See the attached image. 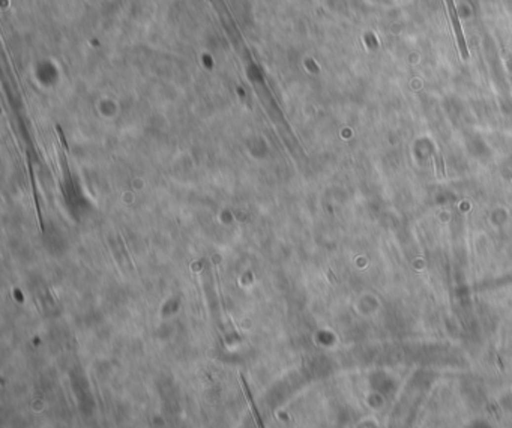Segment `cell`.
<instances>
[{
    "label": "cell",
    "instance_id": "277c9868",
    "mask_svg": "<svg viewBox=\"0 0 512 428\" xmlns=\"http://www.w3.org/2000/svg\"><path fill=\"white\" fill-rule=\"evenodd\" d=\"M60 161H62V169H63V171H65L68 180H71L72 176H71V173H69V167H68V163H66V155H65L63 152H60Z\"/></svg>",
    "mask_w": 512,
    "mask_h": 428
},
{
    "label": "cell",
    "instance_id": "7a4b0ae2",
    "mask_svg": "<svg viewBox=\"0 0 512 428\" xmlns=\"http://www.w3.org/2000/svg\"><path fill=\"white\" fill-rule=\"evenodd\" d=\"M29 174H30V182H32V189H33V202H35V208H36V215H38V219H39V227H41V230H44L42 215H41V209H39V202H38V192H36L35 174H33V169H32L30 163H29Z\"/></svg>",
    "mask_w": 512,
    "mask_h": 428
},
{
    "label": "cell",
    "instance_id": "6da1fadb",
    "mask_svg": "<svg viewBox=\"0 0 512 428\" xmlns=\"http://www.w3.org/2000/svg\"><path fill=\"white\" fill-rule=\"evenodd\" d=\"M445 2H446V8H448L449 17H451L452 26H454V32H455V36H457V44H458L461 57H463L464 60H467V59H469V50H467V44H466V40H464V33H463L461 24H460V20H458V14H457L455 3H454V0H445Z\"/></svg>",
    "mask_w": 512,
    "mask_h": 428
},
{
    "label": "cell",
    "instance_id": "3957f363",
    "mask_svg": "<svg viewBox=\"0 0 512 428\" xmlns=\"http://www.w3.org/2000/svg\"><path fill=\"white\" fill-rule=\"evenodd\" d=\"M240 382H242V385H243L245 394H246L248 403H249V406H251L252 415H254V418H255V422H257V427H259V428H265V427H263V422H262V418L259 416V412H257V409H255V406H254V403H252V398H251V394H249V389H248V386H246V383H245V380H243L242 376H240Z\"/></svg>",
    "mask_w": 512,
    "mask_h": 428
}]
</instances>
